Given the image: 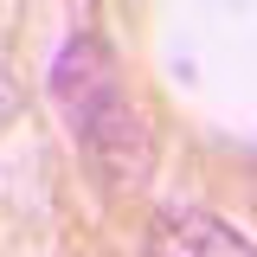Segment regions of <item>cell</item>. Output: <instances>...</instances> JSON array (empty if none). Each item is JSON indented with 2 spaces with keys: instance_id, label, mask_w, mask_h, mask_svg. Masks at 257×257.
<instances>
[{
  "instance_id": "cell-1",
  "label": "cell",
  "mask_w": 257,
  "mask_h": 257,
  "mask_svg": "<svg viewBox=\"0 0 257 257\" xmlns=\"http://www.w3.org/2000/svg\"><path fill=\"white\" fill-rule=\"evenodd\" d=\"M52 103H58L64 128L77 142V155L90 167V180L109 199L122 193H142L155 180V128H148V109L128 96L122 71L109 58V45L77 32L52 58Z\"/></svg>"
},
{
  "instance_id": "cell-2",
  "label": "cell",
  "mask_w": 257,
  "mask_h": 257,
  "mask_svg": "<svg viewBox=\"0 0 257 257\" xmlns=\"http://www.w3.org/2000/svg\"><path fill=\"white\" fill-rule=\"evenodd\" d=\"M142 257H257V244L206 206H167L142 231Z\"/></svg>"
},
{
  "instance_id": "cell-3",
  "label": "cell",
  "mask_w": 257,
  "mask_h": 257,
  "mask_svg": "<svg viewBox=\"0 0 257 257\" xmlns=\"http://www.w3.org/2000/svg\"><path fill=\"white\" fill-rule=\"evenodd\" d=\"M20 116V90H13V77H7V64H0V128Z\"/></svg>"
}]
</instances>
